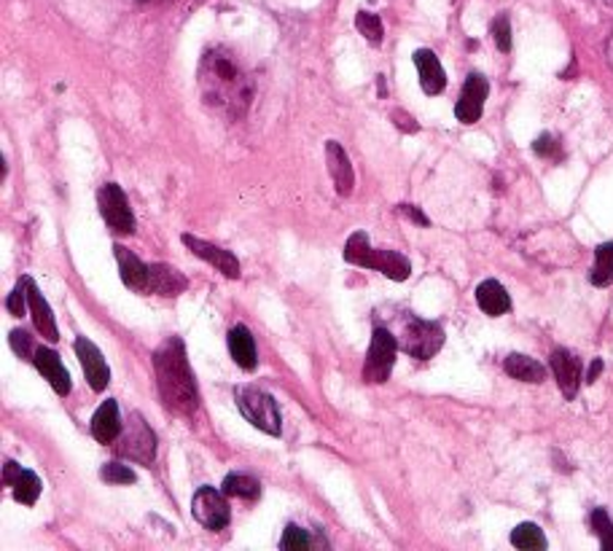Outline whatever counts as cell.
I'll return each instance as SVG.
<instances>
[{
	"mask_svg": "<svg viewBox=\"0 0 613 551\" xmlns=\"http://www.w3.org/2000/svg\"><path fill=\"white\" fill-rule=\"evenodd\" d=\"M200 92L202 103L207 108L218 110L227 119L237 121L248 113L253 103V79L245 73V68L235 60V55L227 49H211L202 55L200 62Z\"/></svg>",
	"mask_w": 613,
	"mask_h": 551,
	"instance_id": "1",
	"label": "cell"
},
{
	"mask_svg": "<svg viewBox=\"0 0 613 551\" xmlns=\"http://www.w3.org/2000/svg\"><path fill=\"white\" fill-rule=\"evenodd\" d=\"M154 371L161 404L176 415L192 417L200 406V391H196L194 374L189 369L187 347L178 336L161 342L159 350L154 352Z\"/></svg>",
	"mask_w": 613,
	"mask_h": 551,
	"instance_id": "2",
	"label": "cell"
},
{
	"mask_svg": "<svg viewBox=\"0 0 613 551\" xmlns=\"http://www.w3.org/2000/svg\"><path fill=\"white\" fill-rule=\"evenodd\" d=\"M396 336L398 347H401L407 356L418 358V361H428V358L436 356L444 345V331L438 323L433 321H420L412 312H401L396 315V323L387 326Z\"/></svg>",
	"mask_w": 613,
	"mask_h": 551,
	"instance_id": "3",
	"label": "cell"
},
{
	"mask_svg": "<svg viewBox=\"0 0 613 551\" xmlns=\"http://www.w3.org/2000/svg\"><path fill=\"white\" fill-rule=\"evenodd\" d=\"M345 259L350 261V264L363 266V269L380 272V275L390 277V280L396 283L409 280V275H412V264H409L407 256H401V253L396 251H374V248L369 245L366 231L350 235V240H347L345 245Z\"/></svg>",
	"mask_w": 613,
	"mask_h": 551,
	"instance_id": "4",
	"label": "cell"
},
{
	"mask_svg": "<svg viewBox=\"0 0 613 551\" xmlns=\"http://www.w3.org/2000/svg\"><path fill=\"white\" fill-rule=\"evenodd\" d=\"M235 402L237 409L242 411V417H245L253 428H259V431L267 433V436H280V409H277L275 398H272L269 393L259 391V387L253 385H240L235 387Z\"/></svg>",
	"mask_w": 613,
	"mask_h": 551,
	"instance_id": "5",
	"label": "cell"
},
{
	"mask_svg": "<svg viewBox=\"0 0 613 551\" xmlns=\"http://www.w3.org/2000/svg\"><path fill=\"white\" fill-rule=\"evenodd\" d=\"M116 455H121L124 460H135L141 466H152L156 457V436L143 415L132 411L127 417L124 428H121L119 439H116Z\"/></svg>",
	"mask_w": 613,
	"mask_h": 551,
	"instance_id": "6",
	"label": "cell"
},
{
	"mask_svg": "<svg viewBox=\"0 0 613 551\" xmlns=\"http://www.w3.org/2000/svg\"><path fill=\"white\" fill-rule=\"evenodd\" d=\"M398 342L393 331L387 326H377L372 334V345H369L366 363H363V380L372 385H383L390 380L393 363H396Z\"/></svg>",
	"mask_w": 613,
	"mask_h": 551,
	"instance_id": "7",
	"label": "cell"
},
{
	"mask_svg": "<svg viewBox=\"0 0 613 551\" xmlns=\"http://www.w3.org/2000/svg\"><path fill=\"white\" fill-rule=\"evenodd\" d=\"M97 205H100V216L106 218V224L111 226L119 235H135V216L127 194L121 191V185L106 183L97 191Z\"/></svg>",
	"mask_w": 613,
	"mask_h": 551,
	"instance_id": "8",
	"label": "cell"
},
{
	"mask_svg": "<svg viewBox=\"0 0 613 551\" xmlns=\"http://www.w3.org/2000/svg\"><path fill=\"white\" fill-rule=\"evenodd\" d=\"M192 514L207 530H224V527L229 525V506L227 498H224V490L218 492L213 490V487H200V490L194 492Z\"/></svg>",
	"mask_w": 613,
	"mask_h": 551,
	"instance_id": "9",
	"label": "cell"
},
{
	"mask_svg": "<svg viewBox=\"0 0 613 551\" xmlns=\"http://www.w3.org/2000/svg\"><path fill=\"white\" fill-rule=\"evenodd\" d=\"M73 350H76L81 367H84V374H86V380H89L92 391L95 393L106 391V387L111 385V369H108L100 347H97L89 336H76V342H73Z\"/></svg>",
	"mask_w": 613,
	"mask_h": 551,
	"instance_id": "10",
	"label": "cell"
},
{
	"mask_svg": "<svg viewBox=\"0 0 613 551\" xmlns=\"http://www.w3.org/2000/svg\"><path fill=\"white\" fill-rule=\"evenodd\" d=\"M488 95H490V81L484 79L482 73L468 75L466 84H462L458 106H455V116H458V121H462V124H477L479 116H482V110H484V100H488Z\"/></svg>",
	"mask_w": 613,
	"mask_h": 551,
	"instance_id": "11",
	"label": "cell"
},
{
	"mask_svg": "<svg viewBox=\"0 0 613 551\" xmlns=\"http://www.w3.org/2000/svg\"><path fill=\"white\" fill-rule=\"evenodd\" d=\"M549 363H552V371H554V380H557L560 391H563V396L568 398V402H574L578 396V387H581V361H578V356H574L570 350H565V347H557V350L552 352V358H549Z\"/></svg>",
	"mask_w": 613,
	"mask_h": 551,
	"instance_id": "12",
	"label": "cell"
},
{
	"mask_svg": "<svg viewBox=\"0 0 613 551\" xmlns=\"http://www.w3.org/2000/svg\"><path fill=\"white\" fill-rule=\"evenodd\" d=\"M181 240H183V245L194 253V256H200L202 261H211V264L216 266L224 277H231V280L240 277V261H237V256L231 251H224V248L200 240V237H194V235H183Z\"/></svg>",
	"mask_w": 613,
	"mask_h": 551,
	"instance_id": "13",
	"label": "cell"
},
{
	"mask_svg": "<svg viewBox=\"0 0 613 551\" xmlns=\"http://www.w3.org/2000/svg\"><path fill=\"white\" fill-rule=\"evenodd\" d=\"M22 286L27 291V304H31V315H33V326L38 328V334L44 336L46 342H60V331H57L55 315H51L49 301L44 299V294L38 291V286L33 283V277H22Z\"/></svg>",
	"mask_w": 613,
	"mask_h": 551,
	"instance_id": "14",
	"label": "cell"
},
{
	"mask_svg": "<svg viewBox=\"0 0 613 551\" xmlns=\"http://www.w3.org/2000/svg\"><path fill=\"white\" fill-rule=\"evenodd\" d=\"M113 253L116 261H119V272L124 286L137 294L152 291V264H143V261L132 251H127L124 245H113Z\"/></svg>",
	"mask_w": 613,
	"mask_h": 551,
	"instance_id": "15",
	"label": "cell"
},
{
	"mask_svg": "<svg viewBox=\"0 0 613 551\" xmlns=\"http://www.w3.org/2000/svg\"><path fill=\"white\" fill-rule=\"evenodd\" d=\"M33 363H36L40 374H44V380L49 382L51 391H55L57 396H68V393H71V374H68V369L62 367L60 356H57L55 350L38 345L36 356H33Z\"/></svg>",
	"mask_w": 613,
	"mask_h": 551,
	"instance_id": "16",
	"label": "cell"
},
{
	"mask_svg": "<svg viewBox=\"0 0 613 551\" xmlns=\"http://www.w3.org/2000/svg\"><path fill=\"white\" fill-rule=\"evenodd\" d=\"M326 165H328V176H332L337 194L350 196L352 185H356V172H352L350 159H347V151L339 146L337 141L326 143Z\"/></svg>",
	"mask_w": 613,
	"mask_h": 551,
	"instance_id": "17",
	"label": "cell"
},
{
	"mask_svg": "<svg viewBox=\"0 0 613 551\" xmlns=\"http://www.w3.org/2000/svg\"><path fill=\"white\" fill-rule=\"evenodd\" d=\"M414 65H418L422 92L431 97L442 95L444 86H447V73H444L438 57L431 49H418L414 51Z\"/></svg>",
	"mask_w": 613,
	"mask_h": 551,
	"instance_id": "18",
	"label": "cell"
},
{
	"mask_svg": "<svg viewBox=\"0 0 613 551\" xmlns=\"http://www.w3.org/2000/svg\"><path fill=\"white\" fill-rule=\"evenodd\" d=\"M227 345L231 358L240 369L253 371L259 367V352H256V342H253V334L248 331V326H235L229 331L227 336Z\"/></svg>",
	"mask_w": 613,
	"mask_h": 551,
	"instance_id": "19",
	"label": "cell"
},
{
	"mask_svg": "<svg viewBox=\"0 0 613 551\" xmlns=\"http://www.w3.org/2000/svg\"><path fill=\"white\" fill-rule=\"evenodd\" d=\"M121 433V417H119V404L113 402H103L100 409L95 411L92 417V436H95L100 444H113Z\"/></svg>",
	"mask_w": 613,
	"mask_h": 551,
	"instance_id": "20",
	"label": "cell"
},
{
	"mask_svg": "<svg viewBox=\"0 0 613 551\" xmlns=\"http://www.w3.org/2000/svg\"><path fill=\"white\" fill-rule=\"evenodd\" d=\"M477 304L482 307V312H488L490 318H501L512 310V299H508L506 288L498 280H484L477 288Z\"/></svg>",
	"mask_w": 613,
	"mask_h": 551,
	"instance_id": "21",
	"label": "cell"
},
{
	"mask_svg": "<svg viewBox=\"0 0 613 551\" xmlns=\"http://www.w3.org/2000/svg\"><path fill=\"white\" fill-rule=\"evenodd\" d=\"M503 369H506L508 376L519 382H533V385H541L546 380V369L536 361V358L522 356V352H512V356L503 361Z\"/></svg>",
	"mask_w": 613,
	"mask_h": 551,
	"instance_id": "22",
	"label": "cell"
},
{
	"mask_svg": "<svg viewBox=\"0 0 613 551\" xmlns=\"http://www.w3.org/2000/svg\"><path fill=\"white\" fill-rule=\"evenodd\" d=\"M189 280L176 269V266L167 264H152V291L159 296H178L187 291Z\"/></svg>",
	"mask_w": 613,
	"mask_h": 551,
	"instance_id": "23",
	"label": "cell"
},
{
	"mask_svg": "<svg viewBox=\"0 0 613 551\" xmlns=\"http://www.w3.org/2000/svg\"><path fill=\"white\" fill-rule=\"evenodd\" d=\"M589 280H592V286H598V288H605L613 283V242H603V245H598V251H594L592 272H589Z\"/></svg>",
	"mask_w": 613,
	"mask_h": 551,
	"instance_id": "24",
	"label": "cell"
},
{
	"mask_svg": "<svg viewBox=\"0 0 613 551\" xmlns=\"http://www.w3.org/2000/svg\"><path fill=\"white\" fill-rule=\"evenodd\" d=\"M224 495L229 498H245V501H256L259 495H262V484H259V479L248 477V474H229L227 479H224Z\"/></svg>",
	"mask_w": 613,
	"mask_h": 551,
	"instance_id": "25",
	"label": "cell"
},
{
	"mask_svg": "<svg viewBox=\"0 0 613 551\" xmlns=\"http://www.w3.org/2000/svg\"><path fill=\"white\" fill-rule=\"evenodd\" d=\"M512 547L522 551H543L546 549V536L533 522H522V525L512 530Z\"/></svg>",
	"mask_w": 613,
	"mask_h": 551,
	"instance_id": "26",
	"label": "cell"
},
{
	"mask_svg": "<svg viewBox=\"0 0 613 551\" xmlns=\"http://www.w3.org/2000/svg\"><path fill=\"white\" fill-rule=\"evenodd\" d=\"M11 490H14L16 501L25 503V506H33L40 495V479L33 471H22L20 479L11 484Z\"/></svg>",
	"mask_w": 613,
	"mask_h": 551,
	"instance_id": "27",
	"label": "cell"
},
{
	"mask_svg": "<svg viewBox=\"0 0 613 551\" xmlns=\"http://www.w3.org/2000/svg\"><path fill=\"white\" fill-rule=\"evenodd\" d=\"M356 27L361 31V36H366L369 44H380L385 38L383 20L377 14H372V11H358Z\"/></svg>",
	"mask_w": 613,
	"mask_h": 551,
	"instance_id": "28",
	"label": "cell"
},
{
	"mask_svg": "<svg viewBox=\"0 0 613 551\" xmlns=\"http://www.w3.org/2000/svg\"><path fill=\"white\" fill-rule=\"evenodd\" d=\"M312 547H315V541L306 536V530H302V527H297V525H288L286 532H283V538H280L283 551H304Z\"/></svg>",
	"mask_w": 613,
	"mask_h": 551,
	"instance_id": "29",
	"label": "cell"
},
{
	"mask_svg": "<svg viewBox=\"0 0 613 551\" xmlns=\"http://www.w3.org/2000/svg\"><path fill=\"white\" fill-rule=\"evenodd\" d=\"M592 527L600 538V547L603 551H613V522L605 508H594L592 512Z\"/></svg>",
	"mask_w": 613,
	"mask_h": 551,
	"instance_id": "30",
	"label": "cell"
},
{
	"mask_svg": "<svg viewBox=\"0 0 613 551\" xmlns=\"http://www.w3.org/2000/svg\"><path fill=\"white\" fill-rule=\"evenodd\" d=\"M100 477L103 481H108V484H135L137 481V474L132 471L130 466H124V463H106Z\"/></svg>",
	"mask_w": 613,
	"mask_h": 551,
	"instance_id": "31",
	"label": "cell"
},
{
	"mask_svg": "<svg viewBox=\"0 0 613 551\" xmlns=\"http://www.w3.org/2000/svg\"><path fill=\"white\" fill-rule=\"evenodd\" d=\"M9 342L11 347H14L16 356L22 358V361H33V356H36V347H33V336L27 334V331H11L9 334Z\"/></svg>",
	"mask_w": 613,
	"mask_h": 551,
	"instance_id": "32",
	"label": "cell"
},
{
	"mask_svg": "<svg viewBox=\"0 0 613 551\" xmlns=\"http://www.w3.org/2000/svg\"><path fill=\"white\" fill-rule=\"evenodd\" d=\"M493 38L501 51H512V22L506 14H498L493 20Z\"/></svg>",
	"mask_w": 613,
	"mask_h": 551,
	"instance_id": "33",
	"label": "cell"
},
{
	"mask_svg": "<svg viewBox=\"0 0 613 551\" xmlns=\"http://www.w3.org/2000/svg\"><path fill=\"white\" fill-rule=\"evenodd\" d=\"M5 310L11 312V315H16V318H22L25 315V310H31V304H27V291H25V286H16L14 291L9 294V299H5Z\"/></svg>",
	"mask_w": 613,
	"mask_h": 551,
	"instance_id": "34",
	"label": "cell"
},
{
	"mask_svg": "<svg viewBox=\"0 0 613 551\" xmlns=\"http://www.w3.org/2000/svg\"><path fill=\"white\" fill-rule=\"evenodd\" d=\"M533 151L538 156H543V159H560V143L554 135L538 137V141L533 143Z\"/></svg>",
	"mask_w": 613,
	"mask_h": 551,
	"instance_id": "35",
	"label": "cell"
},
{
	"mask_svg": "<svg viewBox=\"0 0 613 551\" xmlns=\"http://www.w3.org/2000/svg\"><path fill=\"white\" fill-rule=\"evenodd\" d=\"M390 119L396 121V127L398 130H404V132H418L420 127H418V121L412 119V116L409 113H404V110H393L390 113Z\"/></svg>",
	"mask_w": 613,
	"mask_h": 551,
	"instance_id": "36",
	"label": "cell"
},
{
	"mask_svg": "<svg viewBox=\"0 0 613 551\" xmlns=\"http://www.w3.org/2000/svg\"><path fill=\"white\" fill-rule=\"evenodd\" d=\"M398 213H401V216H409V218L414 220V224L431 226V218H428L422 211H418V207H414V205H401V207H398Z\"/></svg>",
	"mask_w": 613,
	"mask_h": 551,
	"instance_id": "37",
	"label": "cell"
},
{
	"mask_svg": "<svg viewBox=\"0 0 613 551\" xmlns=\"http://www.w3.org/2000/svg\"><path fill=\"white\" fill-rule=\"evenodd\" d=\"M22 471H25V468H22L20 463H16V460H9V463H5V466H3V481L11 487L16 479H20V474H22Z\"/></svg>",
	"mask_w": 613,
	"mask_h": 551,
	"instance_id": "38",
	"label": "cell"
},
{
	"mask_svg": "<svg viewBox=\"0 0 613 551\" xmlns=\"http://www.w3.org/2000/svg\"><path fill=\"white\" fill-rule=\"evenodd\" d=\"M600 371H603V361H600V358H594L592 367H589V371H587V382H594V380H598Z\"/></svg>",
	"mask_w": 613,
	"mask_h": 551,
	"instance_id": "39",
	"label": "cell"
},
{
	"mask_svg": "<svg viewBox=\"0 0 613 551\" xmlns=\"http://www.w3.org/2000/svg\"><path fill=\"white\" fill-rule=\"evenodd\" d=\"M605 57H609V65L613 68V33H611L609 44H605Z\"/></svg>",
	"mask_w": 613,
	"mask_h": 551,
	"instance_id": "40",
	"label": "cell"
}]
</instances>
